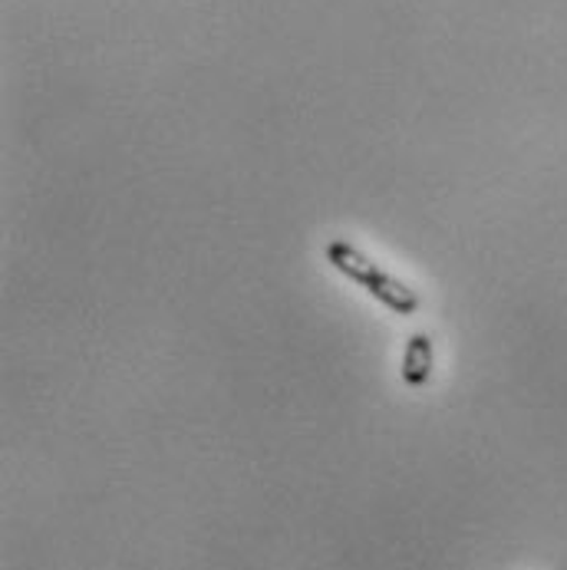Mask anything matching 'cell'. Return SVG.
Wrapping results in <instances>:
<instances>
[{
    "label": "cell",
    "mask_w": 567,
    "mask_h": 570,
    "mask_svg": "<svg viewBox=\"0 0 567 570\" xmlns=\"http://www.w3.org/2000/svg\"><path fill=\"white\" fill-rule=\"evenodd\" d=\"M324 254H327L330 267H337L344 277L357 281L370 297H377V300H380L383 307H390L393 314L410 317V314H416V310H419V294H416L413 287H406V284L393 281L390 274H383V271H380L370 257H363L350 241H344V238H330V241H327V248H324Z\"/></svg>",
    "instance_id": "obj_1"
},
{
    "label": "cell",
    "mask_w": 567,
    "mask_h": 570,
    "mask_svg": "<svg viewBox=\"0 0 567 570\" xmlns=\"http://www.w3.org/2000/svg\"><path fill=\"white\" fill-rule=\"evenodd\" d=\"M403 383L410 390H423L433 380V337L429 333H413L403 350Z\"/></svg>",
    "instance_id": "obj_2"
}]
</instances>
